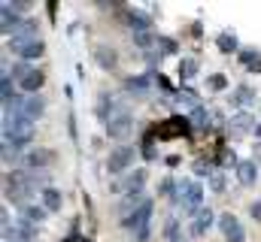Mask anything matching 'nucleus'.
Masks as SVG:
<instances>
[{
	"label": "nucleus",
	"instance_id": "25",
	"mask_svg": "<svg viewBox=\"0 0 261 242\" xmlns=\"http://www.w3.org/2000/svg\"><path fill=\"white\" fill-rule=\"evenodd\" d=\"M97 60H100L103 67H113V64H116V58L107 52V46H100V49H97Z\"/></svg>",
	"mask_w": 261,
	"mask_h": 242
},
{
	"label": "nucleus",
	"instance_id": "3",
	"mask_svg": "<svg viewBox=\"0 0 261 242\" xmlns=\"http://www.w3.org/2000/svg\"><path fill=\"white\" fill-rule=\"evenodd\" d=\"M134 158H137V148L134 145H116L113 155L107 158V170L110 173H125L130 164H134Z\"/></svg>",
	"mask_w": 261,
	"mask_h": 242
},
{
	"label": "nucleus",
	"instance_id": "5",
	"mask_svg": "<svg viewBox=\"0 0 261 242\" xmlns=\"http://www.w3.org/2000/svg\"><path fill=\"white\" fill-rule=\"evenodd\" d=\"M219 227H222V233H225L228 242H246V230H243V224L237 221V215L225 212V215L219 218Z\"/></svg>",
	"mask_w": 261,
	"mask_h": 242
},
{
	"label": "nucleus",
	"instance_id": "12",
	"mask_svg": "<svg viewBox=\"0 0 261 242\" xmlns=\"http://www.w3.org/2000/svg\"><path fill=\"white\" fill-rule=\"evenodd\" d=\"M210 224H213V212H210V209H200L195 218H192V224H189V233H192V236H200Z\"/></svg>",
	"mask_w": 261,
	"mask_h": 242
},
{
	"label": "nucleus",
	"instance_id": "17",
	"mask_svg": "<svg viewBox=\"0 0 261 242\" xmlns=\"http://www.w3.org/2000/svg\"><path fill=\"white\" fill-rule=\"evenodd\" d=\"M231 127L240 130V133H246V130H255L258 124H252V115H249V112H237V115L231 118Z\"/></svg>",
	"mask_w": 261,
	"mask_h": 242
},
{
	"label": "nucleus",
	"instance_id": "18",
	"mask_svg": "<svg viewBox=\"0 0 261 242\" xmlns=\"http://www.w3.org/2000/svg\"><path fill=\"white\" fill-rule=\"evenodd\" d=\"M161 233H164V242H176L179 236H182V233H179V218L170 215V218L164 221V230H161Z\"/></svg>",
	"mask_w": 261,
	"mask_h": 242
},
{
	"label": "nucleus",
	"instance_id": "22",
	"mask_svg": "<svg viewBox=\"0 0 261 242\" xmlns=\"http://www.w3.org/2000/svg\"><path fill=\"white\" fill-rule=\"evenodd\" d=\"M210 188H213V191H216V194H222V191H225V176H222V173H219V170H216V173H213V176H210Z\"/></svg>",
	"mask_w": 261,
	"mask_h": 242
},
{
	"label": "nucleus",
	"instance_id": "9",
	"mask_svg": "<svg viewBox=\"0 0 261 242\" xmlns=\"http://www.w3.org/2000/svg\"><path fill=\"white\" fill-rule=\"evenodd\" d=\"M18 60H34V58H43V52H46V46L40 43V40H31V43H24V46H18V49H12Z\"/></svg>",
	"mask_w": 261,
	"mask_h": 242
},
{
	"label": "nucleus",
	"instance_id": "2",
	"mask_svg": "<svg viewBox=\"0 0 261 242\" xmlns=\"http://www.w3.org/2000/svg\"><path fill=\"white\" fill-rule=\"evenodd\" d=\"M149 218H152V200L146 197V200H143V203H140V206H137V209H134L130 215H125V218H122L119 224H122L125 230H134V233H137V230L149 227Z\"/></svg>",
	"mask_w": 261,
	"mask_h": 242
},
{
	"label": "nucleus",
	"instance_id": "24",
	"mask_svg": "<svg viewBox=\"0 0 261 242\" xmlns=\"http://www.w3.org/2000/svg\"><path fill=\"white\" fill-rule=\"evenodd\" d=\"M134 43H137L140 49H149V46L155 43V37H152V34H134Z\"/></svg>",
	"mask_w": 261,
	"mask_h": 242
},
{
	"label": "nucleus",
	"instance_id": "4",
	"mask_svg": "<svg viewBox=\"0 0 261 242\" xmlns=\"http://www.w3.org/2000/svg\"><path fill=\"white\" fill-rule=\"evenodd\" d=\"M130 130H134V115H130L128 109H119L113 118L107 121V133H110L113 139H125Z\"/></svg>",
	"mask_w": 261,
	"mask_h": 242
},
{
	"label": "nucleus",
	"instance_id": "21",
	"mask_svg": "<svg viewBox=\"0 0 261 242\" xmlns=\"http://www.w3.org/2000/svg\"><path fill=\"white\" fill-rule=\"evenodd\" d=\"M219 49L231 55V52H237V40H234L231 34H219Z\"/></svg>",
	"mask_w": 261,
	"mask_h": 242
},
{
	"label": "nucleus",
	"instance_id": "11",
	"mask_svg": "<svg viewBox=\"0 0 261 242\" xmlns=\"http://www.w3.org/2000/svg\"><path fill=\"white\" fill-rule=\"evenodd\" d=\"M18 218H21V221H28V224H34V227H37V224H40V221H46V209H43V206H40V203H37V206H34V203H31V206H24V209H18Z\"/></svg>",
	"mask_w": 261,
	"mask_h": 242
},
{
	"label": "nucleus",
	"instance_id": "15",
	"mask_svg": "<svg viewBox=\"0 0 261 242\" xmlns=\"http://www.w3.org/2000/svg\"><path fill=\"white\" fill-rule=\"evenodd\" d=\"M125 88H128L134 97H146L149 94V76H134L125 82Z\"/></svg>",
	"mask_w": 261,
	"mask_h": 242
},
{
	"label": "nucleus",
	"instance_id": "27",
	"mask_svg": "<svg viewBox=\"0 0 261 242\" xmlns=\"http://www.w3.org/2000/svg\"><path fill=\"white\" fill-rule=\"evenodd\" d=\"M158 43H161V55H173V52H176V43H173V40H164V37H161Z\"/></svg>",
	"mask_w": 261,
	"mask_h": 242
},
{
	"label": "nucleus",
	"instance_id": "16",
	"mask_svg": "<svg viewBox=\"0 0 261 242\" xmlns=\"http://www.w3.org/2000/svg\"><path fill=\"white\" fill-rule=\"evenodd\" d=\"M143 182H146V170H134V173L125 176L122 188H125V194H128V191H143Z\"/></svg>",
	"mask_w": 261,
	"mask_h": 242
},
{
	"label": "nucleus",
	"instance_id": "29",
	"mask_svg": "<svg viewBox=\"0 0 261 242\" xmlns=\"http://www.w3.org/2000/svg\"><path fill=\"white\" fill-rule=\"evenodd\" d=\"M249 212H252V218H255V221H261V200H255V203L249 206Z\"/></svg>",
	"mask_w": 261,
	"mask_h": 242
},
{
	"label": "nucleus",
	"instance_id": "7",
	"mask_svg": "<svg viewBox=\"0 0 261 242\" xmlns=\"http://www.w3.org/2000/svg\"><path fill=\"white\" fill-rule=\"evenodd\" d=\"M43 82H46L43 70H37V67H34V70H31V73H28V76H24V79L18 82V88H21L24 94H37V91L43 88Z\"/></svg>",
	"mask_w": 261,
	"mask_h": 242
},
{
	"label": "nucleus",
	"instance_id": "14",
	"mask_svg": "<svg viewBox=\"0 0 261 242\" xmlns=\"http://www.w3.org/2000/svg\"><path fill=\"white\" fill-rule=\"evenodd\" d=\"M255 179H258L255 164H252V161H237V182H240V185H252Z\"/></svg>",
	"mask_w": 261,
	"mask_h": 242
},
{
	"label": "nucleus",
	"instance_id": "26",
	"mask_svg": "<svg viewBox=\"0 0 261 242\" xmlns=\"http://www.w3.org/2000/svg\"><path fill=\"white\" fill-rule=\"evenodd\" d=\"M195 70H197L195 60H182V79H195Z\"/></svg>",
	"mask_w": 261,
	"mask_h": 242
},
{
	"label": "nucleus",
	"instance_id": "6",
	"mask_svg": "<svg viewBox=\"0 0 261 242\" xmlns=\"http://www.w3.org/2000/svg\"><path fill=\"white\" fill-rule=\"evenodd\" d=\"M0 15H3V18H0V21H3L0 31H3L6 37H9V34H18V27L24 24V21L18 18V12L12 9V3H3V6H0Z\"/></svg>",
	"mask_w": 261,
	"mask_h": 242
},
{
	"label": "nucleus",
	"instance_id": "30",
	"mask_svg": "<svg viewBox=\"0 0 261 242\" xmlns=\"http://www.w3.org/2000/svg\"><path fill=\"white\" fill-rule=\"evenodd\" d=\"M255 133H258V136H261V124H258V127H255Z\"/></svg>",
	"mask_w": 261,
	"mask_h": 242
},
{
	"label": "nucleus",
	"instance_id": "28",
	"mask_svg": "<svg viewBox=\"0 0 261 242\" xmlns=\"http://www.w3.org/2000/svg\"><path fill=\"white\" fill-rule=\"evenodd\" d=\"M206 85H210V88H216V91H222L228 82H225V76H210V79H206Z\"/></svg>",
	"mask_w": 261,
	"mask_h": 242
},
{
	"label": "nucleus",
	"instance_id": "13",
	"mask_svg": "<svg viewBox=\"0 0 261 242\" xmlns=\"http://www.w3.org/2000/svg\"><path fill=\"white\" fill-rule=\"evenodd\" d=\"M40 206H43L46 212H58V209H61V191L46 188V191L40 194Z\"/></svg>",
	"mask_w": 261,
	"mask_h": 242
},
{
	"label": "nucleus",
	"instance_id": "10",
	"mask_svg": "<svg viewBox=\"0 0 261 242\" xmlns=\"http://www.w3.org/2000/svg\"><path fill=\"white\" fill-rule=\"evenodd\" d=\"M128 21L134 27V34H149V27H152V18L140 9H128Z\"/></svg>",
	"mask_w": 261,
	"mask_h": 242
},
{
	"label": "nucleus",
	"instance_id": "8",
	"mask_svg": "<svg viewBox=\"0 0 261 242\" xmlns=\"http://www.w3.org/2000/svg\"><path fill=\"white\" fill-rule=\"evenodd\" d=\"M49 161H52V152H46V148H34V152L24 155V167H28V170H37V173H40Z\"/></svg>",
	"mask_w": 261,
	"mask_h": 242
},
{
	"label": "nucleus",
	"instance_id": "1",
	"mask_svg": "<svg viewBox=\"0 0 261 242\" xmlns=\"http://www.w3.org/2000/svg\"><path fill=\"white\" fill-rule=\"evenodd\" d=\"M176 203H182V209L189 215H197L200 203H203V188L197 182H179V200Z\"/></svg>",
	"mask_w": 261,
	"mask_h": 242
},
{
	"label": "nucleus",
	"instance_id": "20",
	"mask_svg": "<svg viewBox=\"0 0 261 242\" xmlns=\"http://www.w3.org/2000/svg\"><path fill=\"white\" fill-rule=\"evenodd\" d=\"M240 60L249 64L252 70H261V52H255V49H240Z\"/></svg>",
	"mask_w": 261,
	"mask_h": 242
},
{
	"label": "nucleus",
	"instance_id": "23",
	"mask_svg": "<svg viewBox=\"0 0 261 242\" xmlns=\"http://www.w3.org/2000/svg\"><path fill=\"white\" fill-rule=\"evenodd\" d=\"M206 118H210V112H206L203 106H197V109H192V112H189V121H195V124H203Z\"/></svg>",
	"mask_w": 261,
	"mask_h": 242
},
{
	"label": "nucleus",
	"instance_id": "19",
	"mask_svg": "<svg viewBox=\"0 0 261 242\" xmlns=\"http://www.w3.org/2000/svg\"><path fill=\"white\" fill-rule=\"evenodd\" d=\"M252 97H255V94H252V88H246V85H240V88L234 91V97H231V103H234V106H249V103H252Z\"/></svg>",
	"mask_w": 261,
	"mask_h": 242
}]
</instances>
